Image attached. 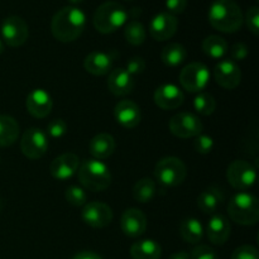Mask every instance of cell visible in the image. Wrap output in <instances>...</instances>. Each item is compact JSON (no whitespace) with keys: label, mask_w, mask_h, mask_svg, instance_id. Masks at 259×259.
<instances>
[{"label":"cell","mask_w":259,"mask_h":259,"mask_svg":"<svg viewBox=\"0 0 259 259\" xmlns=\"http://www.w3.org/2000/svg\"><path fill=\"white\" fill-rule=\"evenodd\" d=\"M86 25V15L80 8L65 7L58 10L51 22L52 34L58 42L70 43L78 39Z\"/></svg>","instance_id":"obj_1"},{"label":"cell","mask_w":259,"mask_h":259,"mask_svg":"<svg viewBox=\"0 0 259 259\" xmlns=\"http://www.w3.org/2000/svg\"><path fill=\"white\" fill-rule=\"evenodd\" d=\"M207 19L214 29L223 33H235L244 22L242 8L234 0H215L209 8Z\"/></svg>","instance_id":"obj_2"},{"label":"cell","mask_w":259,"mask_h":259,"mask_svg":"<svg viewBox=\"0 0 259 259\" xmlns=\"http://www.w3.org/2000/svg\"><path fill=\"white\" fill-rule=\"evenodd\" d=\"M77 176L83 189L93 192L104 191L111 184L110 169L100 159L90 158L83 161L78 167Z\"/></svg>","instance_id":"obj_3"},{"label":"cell","mask_w":259,"mask_h":259,"mask_svg":"<svg viewBox=\"0 0 259 259\" xmlns=\"http://www.w3.org/2000/svg\"><path fill=\"white\" fill-rule=\"evenodd\" d=\"M129 13L118 2H105L94 14V27L103 34H110L126 24Z\"/></svg>","instance_id":"obj_4"},{"label":"cell","mask_w":259,"mask_h":259,"mask_svg":"<svg viewBox=\"0 0 259 259\" xmlns=\"http://www.w3.org/2000/svg\"><path fill=\"white\" fill-rule=\"evenodd\" d=\"M228 214L237 224L244 227L255 225L259 220L258 199L254 195L245 191L238 192L228 204Z\"/></svg>","instance_id":"obj_5"},{"label":"cell","mask_w":259,"mask_h":259,"mask_svg":"<svg viewBox=\"0 0 259 259\" xmlns=\"http://www.w3.org/2000/svg\"><path fill=\"white\" fill-rule=\"evenodd\" d=\"M186 166L177 157H164L154 167V176L166 187H176L185 181Z\"/></svg>","instance_id":"obj_6"},{"label":"cell","mask_w":259,"mask_h":259,"mask_svg":"<svg viewBox=\"0 0 259 259\" xmlns=\"http://www.w3.org/2000/svg\"><path fill=\"white\" fill-rule=\"evenodd\" d=\"M210 81V71L204 63L191 62L180 72V83L186 91L199 94L206 89Z\"/></svg>","instance_id":"obj_7"},{"label":"cell","mask_w":259,"mask_h":259,"mask_svg":"<svg viewBox=\"0 0 259 259\" xmlns=\"http://www.w3.org/2000/svg\"><path fill=\"white\" fill-rule=\"evenodd\" d=\"M227 179L235 190L245 191L254 186L257 181V171L249 162L244 159H235L228 167Z\"/></svg>","instance_id":"obj_8"},{"label":"cell","mask_w":259,"mask_h":259,"mask_svg":"<svg viewBox=\"0 0 259 259\" xmlns=\"http://www.w3.org/2000/svg\"><path fill=\"white\" fill-rule=\"evenodd\" d=\"M168 126L171 133L181 139L195 138L204 131V125L199 116L189 111H181L172 116Z\"/></svg>","instance_id":"obj_9"},{"label":"cell","mask_w":259,"mask_h":259,"mask_svg":"<svg viewBox=\"0 0 259 259\" xmlns=\"http://www.w3.org/2000/svg\"><path fill=\"white\" fill-rule=\"evenodd\" d=\"M3 42L9 47H20L29 37V28L27 22L18 15H9L2 23Z\"/></svg>","instance_id":"obj_10"},{"label":"cell","mask_w":259,"mask_h":259,"mask_svg":"<svg viewBox=\"0 0 259 259\" xmlns=\"http://www.w3.org/2000/svg\"><path fill=\"white\" fill-rule=\"evenodd\" d=\"M22 153L29 159H39L48 151V137L40 128H29L23 133L20 141Z\"/></svg>","instance_id":"obj_11"},{"label":"cell","mask_w":259,"mask_h":259,"mask_svg":"<svg viewBox=\"0 0 259 259\" xmlns=\"http://www.w3.org/2000/svg\"><path fill=\"white\" fill-rule=\"evenodd\" d=\"M81 218L89 227L101 229L110 225V223L113 222V210L105 202H86L81 211Z\"/></svg>","instance_id":"obj_12"},{"label":"cell","mask_w":259,"mask_h":259,"mask_svg":"<svg viewBox=\"0 0 259 259\" xmlns=\"http://www.w3.org/2000/svg\"><path fill=\"white\" fill-rule=\"evenodd\" d=\"M214 78L218 85L222 86L223 89L234 90L242 82V71L237 62L225 58L215 65Z\"/></svg>","instance_id":"obj_13"},{"label":"cell","mask_w":259,"mask_h":259,"mask_svg":"<svg viewBox=\"0 0 259 259\" xmlns=\"http://www.w3.org/2000/svg\"><path fill=\"white\" fill-rule=\"evenodd\" d=\"M179 28V19L176 15H172L167 12L158 13L154 15L149 24V34L158 42L168 40L176 34Z\"/></svg>","instance_id":"obj_14"},{"label":"cell","mask_w":259,"mask_h":259,"mask_svg":"<svg viewBox=\"0 0 259 259\" xmlns=\"http://www.w3.org/2000/svg\"><path fill=\"white\" fill-rule=\"evenodd\" d=\"M80 158L75 153H63L56 157L50 166V172L52 177L57 181H67L71 180L78 171Z\"/></svg>","instance_id":"obj_15"},{"label":"cell","mask_w":259,"mask_h":259,"mask_svg":"<svg viewBox=\"0 0 259 259\" xmlns=\"http://www.w3.org/2000/svg\"><path fill=\"white\" fill-rule=\"evenodd\" d=\"M25 106L27 110L33 118L43 119L48 116L52 111L53 100L50 93L43 89H34L28 94L25 99Z\"/></svg>","instance_id":"obj_16"},{"label":"cell","mask_w":259,"mask_h":259,"mask_svg":"<svg viewBox=\"0 0 259 259\" xmlns=\"http://www.w3.org/2000/svg\"><path fill=\"white\" fill-rule=\"evenodd\" d=\"M154 103L163 110H174L181 106L185 101V95L179 86L174 83H164L154 91Z\"/></svg>","instance_id":"obj_17"},{"label":"cell","mask_w":259,"mask_h":259,"mask_svg":"<svg viewBox=\"0 0 259 259\" xmlns=\"http://www.w3.org/2000/svg\"><path fill=\"white\" fill-rule=\"evenodd\" d=\"M120 227L124 234L129 238H139L146 233L147 218L139 209L125 210L121 215Z\"/></svg>","instance_id":"obj_18"},{"label":"cell","mask_w":259,"mask_h":259,"mask_svg":"<svg viewBox=\"0 0 259 259\" xmlns=\"http://www.w3.org/2000/svg\"><path fill=\"white\" fill-rule=\"evenodd\" d=\"M114 116H115V120L123 128L133 129L141 123V108L133 100H121L115 105Z\"/></svg>","instance_id":"obj_19"},{"label":"cell","mask_w":259,"mask_h":259,"mask_svg":"<svg viewBox=\"0 0 259 259\" xmlns=\"http://www.w3.org/2000/svg\"><path fill=\"white\" fill-rule=\"evenodd\" d=\"M115 55L113 52L94 51L86 56L83 61V68L94 76L108 75L113 70V63Z\"/></svg>","instance_id":"obj_20"},{"label":"cell","mask_w":259,"mask_h":259,"mask_svg":"<svg viewBox=\"0 0 259 259\" xmlns=\"http://www.w3.org/2000/svg\"><path fill=\"white\" fill-rule=\"evenodd\" d=\"M230 223L224 215L215 214L206 225V234L210 242L215 245H224L230 237Z\"/></svg>","instance_id":"obj_21"},{"label":"cell","mask_w":259,"mask_h":259,"mask_svg":"<svg viewBox=\"0 0 259 259\" xmlns=\"http://www.w3.org/2000/svg\"><path fill=\"white\" fill-rule=\"evenodd\" d=\"M134 77L129 75L124 68H115L109 72L108 89L115 96H125L134 89Z\"/></svg>","instance_id":"obj_22"},{"label":"cell","mask_w":259,"mask_h":259,"mask_svg":"<svg viewBox=\"0 0 259 259\" xmlns=\"http://www.w3.org/2000/svg\"><path fill=\"white\" fill-rule=\"evenodd\" d=\"M116 142L109 133H100L91 138L89 143V152L95 159H106L115 152Z\"/></svg>","instance_id":"obj_23"},{"label":"cell","mask_w":259,"mask_h":259,"mask_svg":"<svg viewBox=\"0 0 259 259\" xmlns=\"http://www.w3.org/2000/svg\"><path fill=\"white\" fill-rule=\"evenodd\" d=\"M224 201V195L217 187H209L204 190L197 197V206L204 214L212 215L217 212L220 205Z\"/></svg>","instance_id":"obj_24"},{"label":"cell","mask_w":259,"mask_h":259,"mask_svg":"<svg viewBox=\"0 0 259 259\" xmlns=\"http://www.w3.org/2000/svg\"><path fill=\"white\" fill-rule=\"evenodd\" d=\"M162 248L156 240H138L131 247L132 259H161Z\"/></svg>","instance_id":"obj_25"},{"label":"cell","mask_w":259,"mask_h":259,"mask_svg":"<svg viewBox=\"0 0 259 259\" xmlns=\"http://www.w3.org/2000/svg\"><path fill=\"white\" fill-rule=\"evenodd\" d=\"M180 235L189 244H197L204 237V227L196 218H186L179 225Z\"/></svg>","instance_id":"obj_26"},{"label":"cell","mask_w":259,"mask_h":259,"mask_svg":"<svg viewBox=\"0 0 259 259\" xmlns=\"http://www.w3.org/2000/svg\"><path fill=\"white\" fill-rule=\"evenodd\" d=\"M19 136V124L9 115H0V147H9Z\"/></svg>","instance_id":"obj_27"},{"label":"cell","mask_w":259,"mask_h":259,"mask_svg":"<svg viewBox=\"0 0 259 259\" xmlns=\"http://www.w3.org/2000/svg\"><path fill=\"white\" fill-rule=\"evenodd\" d=\"M202 51L206 56L214 60H223L228 52H229V47H228L227 40L220 35H209L202 40Z\"/></svg>","instance_id":"obj_28"},{"label":"cell","mask_w":259,"mask_h":259,"mask_svg":"<svg viewBox=\"0 0 259 259\" xmlns=\"http://www.w3.org/2000/svg\"><path fill=\"white\" fill-rule=\"evenodd\" d=\"M187 57V51L181 43H168L162 50L161 60L168 67H177L182 65Z\"/></svg>","instance_id":"obj_29"},{"label":"cell","mask_w":259,"mask_h":259,"mask_svg":"<svg viewBox=\"0 0 259 259\" xmlns=\"http://www.w3.org/2000/svg\"><path fill=\"white\" fill-rule=\"evenodd\" d=\"M156 182L152 179H142L136 182L133 187V197L136 201L141 202V204H147V202L152 201L153 197L156 196Z\"/></svg>","instance_id":"obj_30"},{"label":"cell","mask_w":259,"mask_h":259,"mask_svg":"<svg viewBox=\"0 0 259 259\" xmlns=\"http://www.w3.org/2000/svg\"><path fill=\"white\" fill-rule=\"evenodd\" d=\"M124 37H125L126 42L132 46L143 45L147 37L146 28L139 20H131L129 23H126L125 28H124Z\"/></svg>","instance_id":"obj_31"},{"label":"cell","mask_w":259,"mask_h":259,"mask_svg":"<svg viewBox=\"0 0 259 259\" xmlns=\"http://www.w3.org/2000/svg\"><path fill=\"white\" fill-rule=\"evenodd\" d=\"M217 108V100L209 93H199L194 99V109L200 115H211Z\"/></svg>","instance_id":"obj_32"},{"label":"cell","mask_w":259,"mask_h":259,"mask_svg":"<svg viewBox=\"0 0 259 259\" xmlns=\"http://www.w3.org/2000/svg\"><path fill=\"white\" fill-rule=\"evenodd\" d=\"M65 197L67 200V202L72 206H83L88 202V195H86V191L83 187L80 186H70L66 189L65 191Z\"/></svg>","instance_id":"obj_33"},{"label":"cell","mask_w":259,"mask_h":259,"mask_svg":"<svg viewBox=\"0 0 259 259\" xmlns=\"http://www.w3.org/2000/svg\"><path fill=\"white\" fill-rule=\"evenodd\" d=\"M68 131L67 123L63 119H53L47 124V136H50L53 139H60L66 136Z\"/></svg>","instance_id":"obj_34"},{"label":"cell","mask_w":259,"mask_h":259,"mask_svg":"<svg viewBox=\"0 0 259 259\" xmlns=\"http://www.w3.org/2000/svg\"><path fill=\"white\" fill-rule=\"evenodd\" d=\"M194 148L200 154H209L214 148V139L207 134H199L195 137Z\"/></svg>","instance_id":"obj_35"},{"label":"cell","mask_w":259,"mask_h":259,"mask_svg":"<svg viewBox=\"0 0 259 259\" xmlns=\"http://www.w3.org/2000/svg\"><path fill=\"white\" fill-rule=\"evenodd\" d=\"M245 23H247L248 29L254 34L255 37L259 34V8L257 5H253L247 10L245 14Z\"/></svg>","instance_id":"obj_36"},{"label":"cell","mask_w":259,"mask_h":259,"mask_svg":"<svg viewBox=\"0 0 259 259\" xmlns=\"http://www.w3.org/2000/svg\"><path fill=\"white\" fill-rule=\"evenodd\" d=\"M124 70H125L129 75L133 76V77L137 75H141V73H143L144 70H146V61H144L141 56H134L131 60H128Z\"/></svg>","instance_id":"obj_37"},{"label":"cell","mask_w":259,"mask_h":259,"mask_svg":"<svg viewBox=\"0 0 259 259\" xmlns=\"http://www.w3.org/2000/svg\"><path fill=\"white\" fill-rule=\"evenodd\" d=\"M232 259H259L258 249L249 244L240 245L233 252Z\"/></svg>","instance_id":"obj_38"},{"label":"cell","mask_w":259,"mask_h":259,"mask_svg":"<svg viewBox=\"0 0 259 259\" xmlns=\"http://www.w3.org/2000/svg\"><path fill=\"white\" fill-rule=\"evenodd\" d=\"M190 259H219L218 253L209 245H197L190 254Z\"/></svg>","instance_id":"obj_39"},{"label":"cell","mask_w":259,"mask_h":259,"mask_svg":"<svg viewBox=\"0 0 259 259\" xmlns=\"http://www.w3.org/2000/svg\"><path fill=\"white\" fill-rule=\"evenodd\" d=\"M248 53H249L248 46L243 42H238L233 45L232 48H230V60H233L234 62L244 61L248 57Z\"/></svg>","instance_id":"obj_40"},{"label":"cell","mask_w":259,"mask_h":259,"mask_svg":"<svg viewBox=\"0 0 259 259\" xmlns=\"http://www.w3.org/2000/svg\"><path fill=\"white\" fill-rule=\"evenodd\" d=\"M187 7V0H166V8L172 15L181 14L185 12Z\"/></svg>","instance_id":"obj_41"},{"label":"cell","mask_w":259,"mask_h":259,"mask_svg":"<svg viewBox=\"0 0 259 259\" xmlns=\"http://www.w3.org/2000/svg\"><path fill=\"white\" fill-rule=\"evenodd\" d=\"M72 259H103L99 254L91 250H83V252L77 253Z\"/></svg>","instance_id":"obj_42"},{"label":"cell","mask_w":259,"mask_h":259,"mask_svg":"<svg viewBox=\"0 0 259 259\" xmlns=\"http://www.w3.org/2000/svg\"><path fill=\"white\" fill-rule=\"evenodd\" d=\"M168 259H190V254L185 250H181V252L174 253Z\"/></svg>","instance_id":"obj_43"},{"label":"cell","mask_w":259,"mask_h":259,"mask_svg":"<svg viewBox=\"0 0 259 259\" xmlns=\"http://www.w3.org/2000/svg\"><path fill=\"white\" fill-rule=\"evenodd\" d=\"M3 52H4V42L0 39V55H2Z\"/></svg>","instance_id":"obj_44"},{"label":"cell","mask_w":259,"mask_h":259,"mask_svg":"<svg viewBox=\"0 0 259 259\" xmlns=\"http://www.w3.org/2000/svg\"><path fill=\"white\" fill-rule=\"evenodd\" d=\"M67 2H70L71 4H80V3L83 2V0H67Z\"/></svg>","instance_id":"obj_45"},{"label":"cell","mask_w":259,"mask_h":259,"mask_svg":"<svg viewBox=\"0 0 259 259\" xmlns=\"http://www.w3.org/2000/svg\"><path fill=\"white\" fill-rule=\"evenodd\" d=\"M126 2H131V0H126Z\"/></svg>","instance_id":"obj_46"}]
</instances>
